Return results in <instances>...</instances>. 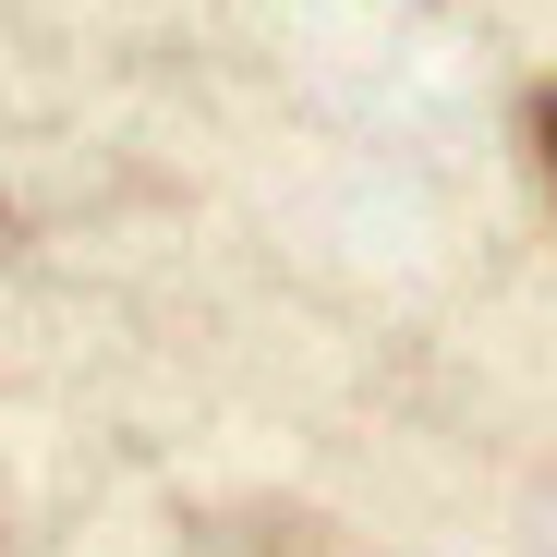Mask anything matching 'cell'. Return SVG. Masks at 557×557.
Listing matches in <instances>:
<instances>
[{"mask_svg": "<svg viewBox=\"0 0 557 557\" xmlns=\"http://www.w3.org/2000/svg\"><path fill=\"white\" fill-rule=\"evenodd\" d=\"M533 170H545V195H557V85L533 98Z\"/></svg>", "mask_w": 557, "mask_h": 557, "instance_id": "obj_1", "label": "cell"}, {"mask_svg": "<svg viewBox=\"0 0 557 557\" xmlns=\"http://www.w3.org/2000/svg\"><path fill=\"white\" fill-rule=\"evenodd\" d=\"M243 557H267V545H243Z\"/></svg>", "mask_w": 557, "mask_h": 557, "instance_id": "obj_2", "label": "cell"}]
</instances>
